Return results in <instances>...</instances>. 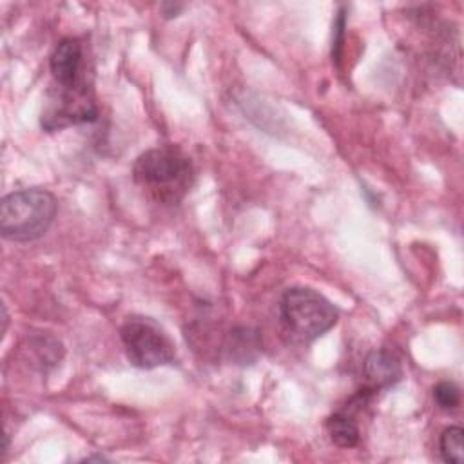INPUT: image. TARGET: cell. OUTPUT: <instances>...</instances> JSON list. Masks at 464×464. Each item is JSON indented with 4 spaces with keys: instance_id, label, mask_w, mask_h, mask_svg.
Here are the masks:
<instances>
[{
    "instance_id": "obj_1",
    "label": "cell",
    "mask_w": 464,
    "mask_h": 464,
    "mask_svg": "<svg viewBox=\"0 0 464 464\" xmlns=\"http://www.w3.org/2000/svg\"><path fill=\"white\" fill-rule=\"evenodd\" d=\"M134 181L160 203H178L190 190L194 167L174 145H160L141 152L132 165Z\"/></svg>"
},
{
    "instance_id": "obj_2",
    "label": "cell",
    "mask_w": 464,
    "mask_h": 464,
    "mask_svg": "<svg viewBox=\"0 0 464 464\" xmlns=\"http://www.w3.org/2000/svg\"><path fill=\"white\" fill-rule=\"evenodd\" d=\"M56 216V199L44 188H22L4 196L0 232L4 239L29 243L42 237Z\"/></svg>"
},
{
    "instance_id": "obj_3",
    "label": "cell",
    "mask_w": 464,
    "mask_h": 464,
    "mask_svg": "<svg viewBox=\"0 0 464 464\" xmlns=\"http://www.w3.org/2000/svg\"><path fill=\"white\" fill-rule=\"evenodd\" d=\"M337 308L317 290L288 288L279 301V321L294 343H312L337 323Z\"/></svg>"
},
{
    "instance_id": "obj_4",
    "label": "cell",
    "mask_w": 464,
    "mask_h": 464,
    "mask_svg": "<svg viewBox=\"0 0 464 464\" xmlns=\"http://www.w3.org/2000/svg\"><path fill=\"white\" fill-rule=\"evenodd\" d=\"M120 337L129 362L136 368L152 370L170 364L176 357L174 341L150 317H127L120 328Z\"/></svg>"
},
{
    "instance_id": "obj_5",
    "label": "cell",
    "mask_w": 464,
    "mask_h": 464,
    "mask_svg": "<svg viewBox=\"0 0 464 464\" xmlns=\"http://www.w3.org/2000/svg\"><path fill=\"white\" fill-rule=\"evenodd\" d=\"M96 116L98 109L87 83L78 87H58L54 98L42 112V127L45 130H58L69 125L94 121Z\"/></svg>"
},
{
    "instance_id": "obj_6",
    "label": "cell",
    "mask_w": 464,
    "mask_h": 464,
    "mask_svg": "<svg viewBox=\"0 0 464 464\" xmlns=\"http://www.w3.org/2000/svg\"><path fill=\"white\" fill-rule=\"evenodd\" d=\"M49 69L58 87H78L85 83L83 72V45L78 38H63L56 44Z\"/></svg>"
},
{
    "instance_id": "obj_7",
    "label": "cell",
    "mask_w": 464,
    "mask_h": 464,
    "mask_svg": "<svg viewBox=\"0 0 464 464\" xmlns=\"http://www.w3.org/2000/svg\"><path fill=\"white\" fill-rule=\"evenodd\" d=\"M362 377L366 382V392L386 390L393 386L397 381H401V361L393 352L386 348L373 350L362 362Z\"/></svg>"
},
{
    "instance_id": "obj_8",
    "label": "cell",
    "mask_w": 464,
    "mask_h": 464,
    "mask_svg": "<svg viewBox=\"0 0 464 464\" xmlns=\"http://www.w3.org/2000/svg\"><path fill=\"white\" fill-rule=\"evenodd\" d=\"M259 348V337L257 332L250 328H236L228 335V344L227 350L230 353V359L241 364H246L256 359Z\"/></svg>"
},
{
    "instance_id": "obj_9",
    "label": "cell",
    "mask_w": 464,
    "mask_h": 464,
    "mask_svg": "<svg viewBox=\"0 0 464 464\" xmlns=\"http://www.w3.org/2000/svg\"><path fill=\"white\" fill-rule=\"evenodd\" d=\"M326 431L339 448H353L359 442V428L344 413H334L326 420Z\"/></svg>"
},
{
    "instance_id": "obj_10",
    "label": "cell",
    "mask_w": 464,
    "mask_h": 464,
    "mask_svg": "<svg viewBox=\"0 0 464 464\" xmlns=\"http://www.w3.org/2000/svg\"><path fill=\"white\" fill-rule=\"evenodd\" d=\"M462 435L464 431L460 426H450L440 433L439 451L444 462H450V464L462 462Z\"/></svg>"
},
{
    "instance_id": "obj_11",
    "label": "cell",
    "mask_w": 464,
    "mask_h": 464,
    "mask_svg": "<svg viewBox=\"0 0 464 464\" xmlns=\"http://www.w3.org/2000/svg\"><path fill=\"white\" fill-rule=\"evenodd\" d=\"M33 350L38 353V361L44 366L60 362V359L63 355L62 343L51 335H40V337L33 339Z\"/></svg>"
},
{
    "instance_id": "obj_12",
    "label": "cell",
    "mask_w": 464,
    "mask_h": 464,
    "mask_svg": "<svg viewBox=\"0 0 464 464\" xmlns=\"http://www.w3.org/2000/svg\"><path fill=\"white\" fill-rule=\"evenodd\" d=\"M433 399L440 410H455L460 404V388L451 381H442L433 388Z\"/></svg>"
},
{
    "instance_id": "obj_13",
    "label": "cell",
    "mask_w": 464,
    "mask_h": 464,
    "mask_svg": "<svg viewBox=\"0 0 464 464\" xmlns=\"http://www.w3.org/2000/svg\"><path fill=\"white\" fill-rule=\"evenodd\" d=\"M161 11H163L165 18H172V16H178L183 11V5L181 4H163Z\"/></svg>"
}]
</instances>
